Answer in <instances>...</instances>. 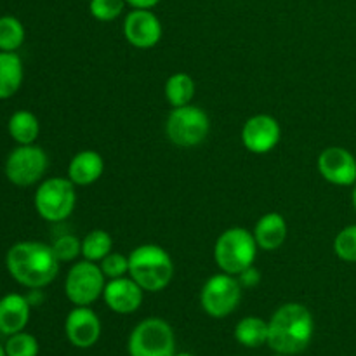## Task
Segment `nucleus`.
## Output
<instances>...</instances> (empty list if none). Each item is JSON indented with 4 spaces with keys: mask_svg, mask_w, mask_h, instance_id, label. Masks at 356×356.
<instances>
[{
    "mask_svg": "<svg viewBox=\"0 0 356 356\" xmlns=\"http://www.w3.org/2000/svg\"><path fill=\"white\" fill-rule=\"evenodd\" d=\"M59 261L52 247L44 242L24 240L7 250L6 268L10 277L26 289H44L56 280Z\"/></svg>",
    "mask_w": 356,
    "mask_h": 356,
    "instance_id": "f257e3e1",
    "label": "nucleus"
},
{
    "mask_svg": "<svg viewBox=\"0 0 356 356\" xmlns=\"http://www.w3.org/2000/svg\"><path fill=\"white\" fill-rule=\"evenodd\" d=\"M315 334L312 312L301 302H287L268 322V346L275 353L299 355L309 346Z\"/></svg>",
    "mask_w": 356,
    "mask_h": 356,
    "instance_id": "f03ea898",
    "label": "nucleus"
},
{
    "mask_svg": "<svg viewBox=\"0 0 356 356\" xmlns=\"http://www.w3.org/2000/svg\"><path fill=\"white\" fill-rule=\"evenodd\" d=\"M129 277L145 292H160L172 280L174 263L165 249L145 243L129 254Z\"/></svg>",
    "mask_w": 356,
    "mask_h": 356,
    "instance_id": "7ed1b4c3",
    "label": "nucleus"
},
{
    "mask_svg": "<svg viewBox=\"0 0 356 356\" xmlns=\"http://www.w3.org/2000/svg\"><path fill=\"white\" fill-rule=\"evenodd\" d=\"M257 242L249 229L229 228L219 235L214 245V261L222 273L240 275L254 266L257 256Z\"/></svg>",
    "mask_w": 356,
    "mask_h": 356,
    "instance_id": "20e7f679",
    "label": "nucleus"
},
{
    "mask_svg": "<svg viewBox=\"0 0 356 356\" xmlns=\"http://www.w3.org/2000/svg\"><path fill=\"white\" fill-rule=\"evenodd\" d=\"M76 204L75 184L68 177H49L38 184L33 197L37 214L49 222H61L72 216Z\"/></svg>",
    "mask_w": 356,
    "mask_h": 356,
    "instance_id": "39448f33",
    "label": "nucleus"
},
{
    "mask_svg": "<svg viewBox=\"0 0 356 356\" xmlns=\"http://www.w3.org/2000/svg\"><path fill=\"white\" fill-rule=\"evenodd\" d=\"M127 350L131 356H176V336L165 320L146 318L132 329Z\"/></svg>",
    "mask_w": 356,
    "mask_h": 356,
    "instance_id": "423d86ee",
    "label": "nucleus"
},
{
    "mask_svg": "<svg viewBox=\"0 0 356 356\" xmlns=\"http://www.w3.org/2000/svg\"><path fill=\"white\" fill-rule=\"evenodd\" d=\"M211 120L202 108L186 104L172 108L165 122L167 138L181 148H193L207 139Z\"/></svg>",
    "mask_w": 356,
    "mask_h": 356,
    "instance_id": "0eeeda50",
    "label": "nucleus"
},
{
    "mask_svg": "<svg viewBox=\"0 0 356 356\" xmlns=\"http://www.w3.org/2000/svg\"><path fill=\"white\" fill-rule=\"evenodd\" d=\"M47 167L49 156L44 148L37 145H17L7 155L3 172L13 184L28 188L37 184L44 177Z\"/></svg>",
    "mask_w": 356,
    "mask_h": 356,
    "instance_id": "6e6552de",
    "label": "nucleus"
},
{
    "mask_svg": "<svg viewBox=\"0 0 356 356\" xmlns=\"http://www.w3.org/2000/svg\"><path fill=\"white\" fill-rule=\"evenodd\" d=\"M106 277L97 263L79 261L70 268L65 280V294L75 306H90L103 298Z\"/></svg>",
    "mask_w": 356,
    "mask_h": 356,
    "instance_id": "1a4fd4ad",
    "label": "nucleus"
},
{
    "mask_svg": "<svg viewBox=\"0 0 356 356\" xmlns=\"http://www.w3.org/2000/svg\"><path fill=\"white\" fill-rule=\"evenodd\" d=\"M242 301V285L235 275L219 273L209 278L200 292L202 309L212 318H226Z\"/></svg>",
    "mask_w": 356,
    "mask_h": 356,
    "instance_id": "9d476101",
    "label": "nucleus"
},
{
    "mask_svg": "<svg viewBox=\"0 0 356 356\" xmlns=\"http://www.w3.org/2000/svg\"><path fill=\"white\" fill-rule=\"evenodd\" d=\"M318 172L336 186H355L356 156L343 146H329L318 155Z\"/></svg>",
    "mask_w": 356,
    "mask_h": 356,
    "instance_id": "9b49d317",
    "label": "nucleus"
},
{
    "mask_svg": "<svg viewBox=\"0 0 356 356\" xmlns=\"http://www.w3.org/2000/svg\"><path fill=\"white\" fill-rule=\"evenodd\" d=\"M282 129L275 117L259 113L250 117L242 127V143L250 153L264 155L277 148L280 143Z\"/></svg>",
    "mask_w": 356,
    "mask_h": 356,
    "instance_id": "f8f14e48",
    "label": "nucleus"
},
{
    "mask_svg": "<svg viewBox=\"0 0 356 356\" xmlns=\"http://www.w3.org/2000/svg\"><path fill=\"white\" fill-rule=\"evenodd\" d=\"M163 33L162 23L152 9H132L124 19V35L136 49H152Z\"/></svg>",
    "mask_w": 356,
    "mask_h": 356,
    "instance_id": "ddd939ff",
    "label": "nucleus"
},
{
    "mask_svg": "<svg viewBox=\"0 0 356 356\" xmlns=\"http://www.w3.org/2000/svg\"><path fill=\"white\" fill-rule=\"evenodd\" d=\"M65 334L70 344L75 348H92L101 337L99 316L90 306H75L65 320Z\"/></svg>",
    "mask_w": 356,
    "mask_h": 356,
    "instance_id": "4468645a",
    "label": "nucleus"
},
{
    "mask_svg": "<svg viewBox=\"0 0 356 356\" xmlns=\"http://www.w3.org/2000/svg\"><path fill=\"white\" fill-rule=\"evenodd\" d=\"M143 291L131 277H120L108 280L104 285L103 299L108 308L118 315H131L138 312L143 305Z\"/></svg>",
    "mask_w": 356,
    "mask_h": 356,
    "instance_id": "2eb2a0df",
    "label": "nucleus"
},
{
    "mask_svg": "<svg viewBox=\"0 0 356 356\" xmlns=\"http://www.w3.org/2000/svg\"><path fill=\"white\" fill-rule=\"evenodd\" d=\"M30 313L31 306L26 296L16 294V292L3 296L0 299V334L9 337L26 329L30 322Z\"/></svg>",
    "mask_w": 356,
    "mask_h": 356,
    "instance_id": "dca6fc26",
    "label": "nucleus"
},
{
    "mask_svg": "<svg viewBox=\"0 0 356 356\" xmlns=\"http://www.w3.org/2000/svg\"><path fill=\"white\" fill-rule=\"evenodd\" d=\"M104 172V160L94 149H82L72 159L68 165V179L75 186L94 184Z\"/></svg>",
    "mask_w": 356,
    "mask_h": 356,
    "instance_id": "f3484780",
    "label": "nucleus"
},
{
    "mask_svg": "<svg viewBox=\"0 0 356 356\" xmlns=\"http://www.w3.org/2000/svg\"><path fill=\"white\" fill-rule=\"evenodd\" d=\"M252 233L257 242V247L271 252V250L280 249L285 243L289 226L284 216L278 214V212H268L263 218H259Z\"/></svg>",
    "mask_w": 356,
    "mask_h": 356,
    "instance_id": "a211bd4d",
    "label": "nucleus"
},
{
    "mask_svg": "<svg viewBox=\"0 0 356 356\" xmlns=\"http://www.w3.org/2000/svg\"><path fill=\"white\" fill-rule=\"evenodd\" d=\"M23 61L16 52L0 51V99H9L23 86Z\"/></svg>",
    "mask_w": 356,
    "mask_h": 356,
    "instance_id": "6ab92c4d",
    "label": "nucleus"
},
{
    "mask_svg": "<svg viewBox=\"0 0 356 356\" xmlns=\"http://www.w3.org/2000/svg\"><path fill=\"white\" fill-rule=\"evenodd\" d=\"M7 131L17 145H35L40 134V122L31 111L17 110L9 117Z\"/></svg>",
    "mask_w": 356,
    "mask_h": 356,
    "instance_id": "aec40b11",
    "label": "nucleus"
},
{
    "mask_svg": "<svg viewBox=\"0 0 356 356\" xmlns=\"http://www.w3.org/2000/svg\"><path fill=\"white\" fill-rule=\"evenodd\" d=\"M235 339L245 348L268 344V322L259 316H245L235 327Z\"/></svg>",
    "mask_w": 356,
    "mask_h": 356,
    "instance_id": "412c9836",
    "label": "nucleus"
},
{
    "mask_svg": "<svg viewBox=\"0 0 356 356\" xmlns=\"http://www.w3.org/2000/svg\"><path fill=\"white\" fill-rule=\"evenodd\" d=\"M195 96V80L188 73H174L165 82V97L172 108L191 104Z\"/></svg>",
    "mask_w": 356,
    "mask_h": 356,
    "instance_id": "4be33fe9",
    "label": "nucleus"
},
{
    "mask_svg": "<svg viewBox=\"0 0 356 356\" xmlns=\"http://www.w3.org/2000/svg\"><path fill=\"white\" fill-rule=\"evenodd\" d=\"M113 249V240L104 229H92L82 240V257L92 263H101Z\"/></svg>",
    "mask_w": 356,
    "mask_h": 356,
    "instance_id": "5701e85b",
    "label": "nucleus"
},
{
    "mask_svg": "<svg viewBox=\"0 0 356 356\" xmlns=\"http://www.w3.org/2000/svg\"><path fill=\"white\" fill-rule=\"evenodd\" d=\"M24 38H26V31L17 17H0V51L16 52L24 44Z\"/></svg>",
    "mask_w": 356,
    "mask_h": 356,
    "instance_id": "b1692460",
    "label": "nucleus"
},
{
    "mask_svg": "<svg viewBox=\"0 0 356 356\" xmlns=\"http://www.w3.org/2000/svg\"><path fill=\"white\" fill-rule=\"evenodd\" d=\"M3 348H6L7 356H38V351H40L37 337L33 334L24 332V330L7 337V343Z\"/></svg>",
    "mask_w": 356,
    "mask_h": 356,
    "instance_id": "393cba45",
    "label": "nucleus"
},
{
    "mask_svg": "<svg viewBox=\"0 0 356 356\" xmlns=\"http://www.w3.org/2000/svg\"><path fill=\"white\" fill-rule=\"evenodd\" d=\"M334 252L344 263H356V225L341 229L334 238Z\"/></svg>",
    "mask_w": 356,
    "mask_h": 356,
    "instance_id": "a878e982",
    "label": "nucleus"
},
{
    "mask_svg": "<svg viewBox=\"0 0 356 356\" xmlns=\"http://www.w3.org/2000/svg\"><path fill=\"white\" fill-rule=\"evenodd\" d=\"M51 247L59 263H72L76 257L82 256V240H79V236L72 235V233L58 236Z\"/></svg>",
    "mask_w": 356,
    "mask_h": 356,
    "instance_id": "bb28decb",
    "label": "nucleus"
},
{
    "mask_svg": "<svg viewBox=\"0 0 356 356\" xmlns=\"http://www.w3.org/2000/svg\"><path fill=\"white\" fill-rule=\"evenodd\" d=\"M125 6H127L125 0H90L89 13L94 19L108 23V21H115L117 17H120L124 14Z\"/></svg>",
    "mask_w": 356,
    "mask_h": 356,
    "instance_id": "cd10ccee",
    "label": "nucleus"
},
{
    "mask_svg": "<svg viewBox=\"0 0 356 356\" xmlns=\"http://www.w3.org/2000/svg\"><path fill=\"white\" fill-rule=\"evenodd\" d=\"M99 266L108 280L125 277L129 273V256H124V254L118 252H110L101 261Z\"/></svg>",
    "mask_w": 356,
    "mask_h": 356,
    "instance_id": "c85d7f7f",
    "label": "nucleus"
},
{
    "mask_svg": "<svg viewBox=\"0 0 356 356\" xmlns=\"http://www.w3.org/2000/svg\"><path fill=\"white\" fill-rule=\"evenodd\" d=\"M238 282H240V285H242V287H249V289L256 287V285L261 282L259 270H257V268H254V266L247 268V270H243L242 273L238 275Z\"/></svg>",
    "mask_w": 356,
    "mask_h": 356,
    "instance_id": "c756f323",
    "label": "nucleus"
},
{
    "mask_svg": "<svg viewBox=\"0 0 356 356\" xmlns=\"http://www.w3.org/2000/svg\"><path fill=\"white\" fill-rule=\"evenodd\" d=\"M127 6H131L132 9H153L160 3V0H125Z\"/></svg>",
    "mask_w": 356,
    "mask_h": 356,
    "instance_id": "7c9ffc66",
    "label": "nucleus"
},
{
    "mask_svg": "<svg viewBox=\"0 0 356 356\" xmlns=\"http://www.w3.org/2000/svg\"><path fill=\"white\" fill-rule=\"evenodd\" d=\"M26 299L30 302V306L42 305L44 302V292H42V289H30V292L26 294Z\"/></svg>",
    "mask_w": 356,
    "mask_h": 356,
    "instance_id": "2f4dec72",
    "label": "nucleus"
},
{
    "mask_svg": "<svg viewBox=\"0 0 356 356\" xmlns=\"http://www.w3.org/2000/svg\"><path fill=\"white\" fill-rule=\"evenodd\" d=\"M351 204H353V209H355V212H356V184H355L353 195H351Z\"/></svg>",
    "mask_w": 356,
    "mask_h": 356,
    "instance_id": "473e14b6",
    "label": "nucleus"
},
{
    "mask_svg": "<svg viewBox=\"0 0 356 356\" xmlns=\"http://www.w3.org/2000/svg\"><path fill=\"white\" fill-rule=\"evenodd\" d=\"M0 356H7L6 355V348H3L2 344H0Z\"/></svg>",
    "mask_w": 356,
    "mask_h": 356,
    "instance_id": "72a5a7b5",
    "label": "nucleus"
},
{
    "mask_svg": "<svg viewBox=\"0 0 356 356\" xmlns=\"http://www.w3.org/2000/svg\"><path fill=\"white\" fill-rule=\"evenodd\" d=\"M176 356H195V355H191V353H176Z\"/></svg>",
    "mask_w": 356,
    "mask_h": 356,
    "instance_id": "f704fd0d",
    "label": "nucleus"
},
{
    "mask_svg": "<svg viewBox=\"0 0 356 356\" xmlns=\"http://www.w3.org/2000/svg\"><path fill=\"white\" fill-rule=\"evenodd\" d=\"M273 356H291V355H282V353H275Z\"/></svg>",
    "mask_w": 356,
    "mask_h": 356,
    "instance_id": "c9c22d12",
    "label": "nucleus"
}]
</instances>
